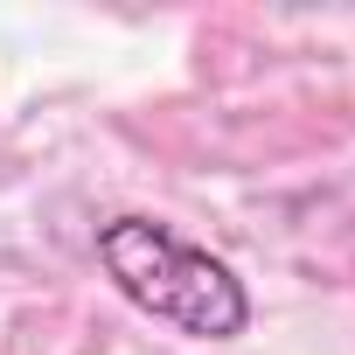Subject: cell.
<instances>
[{"mask_svg":"<svg viewBox=\"0 0 355 355\" xmlns=\"http://www.w3.org/2000/svg\"><path fill=\"white\" fill-rule=\"evenodd\" d=\"M98 265H105V279L119 286L125 306H139L146 320L189 334V341H237L251 327L244 279L160 216L132 209V216L98 223Z\"/></svg>","mask_w":355,"mask_h":355,"instance_id":"cell-1","label":"cell"}]
</instances>
